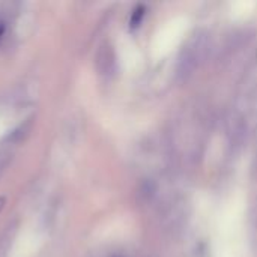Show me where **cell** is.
<instances>
[{"mask_svg":"<svg viewBox=\"0 0 257 257\" xmlns=\"http://www.w3.org/2000/svg\"><path fill=\"white\" fill-rule=\"evenodd\" d=\"M96 68L98 72L104 77H110L116 71V57L113 47L110 44H102L96 53Z\"/></svg>","mask_w":257,"mask_h":257,"instance_id":"6da1fadb","label":"cell"},{"mask_svg":"<svg viewBox=\"0 0 257 257\" xmlns=\"http://www.w3.org/2000/svg\"><path fill=\"white\" fill-rule=\"evenodd\" d=\"M17 229H18V224L14 221V223H9L5 227V230L0 233V257L8 256V253L12 247V242L15 239Z\"/></svg>","mask_w":257,"mask_h":257,"instance_id":"7a4b0ae2","label":"cell"},{"mask_svg":"<svg viewBox=\"0 0 257 257\" xmlns=\"http://www.w3.org/2000/svg\"><path fill=\"white\" fill-rule=\"evenodd\" d=\"M12 157H14L12 146H9V145L0 146V176L3 175V172L6 170V167L11 164Z\"/></svg>","mask_w":257,"mask_h":257,"instance_id":"3957f363","label":"cell"},{"mask_svg":"<svg viewBox=\"0 0 257 257\" xmlns=\"http://www.w3.org/2000/svg\"><path fill=\"white\" fill-rule=\"evenodd\" d=\"M145 12H146L145 6H137V8L134 9V12H133V15H131V20H130L131 29H136V27H139V26L142 24V20H143V17H145Z\"/></svg>","mask_w":257,"mask_h":257,"instance_id":"277c9868","label":"cell"},{"mask_svg":"<svg viewBox=\"0 0 257 257\" xmlns=\"http://www.w3.org/2000/svg\"><path fill=\"white\" fill-rule=\"evenodd\" d=\"M3 32H5V24L0 21V38H2V35H3Z\"/></svg>","mask_w":257,"mask_h":257,"instance_id":"5b68a950","label":"cell"},{"mask_svg":"<svg viewBox=\"0 0 257 257\" xmlns=\"http://www.w3.org/2000/svg\"><path fill=\"white\" fill-rule=\"evenodd\" d=\"M3 206H5V197H0V211L3 209Z\"/></svg>","mask_w":257,"mask_h":257,"instance_id":"8992f818","label":"cell"}]
</instances>
